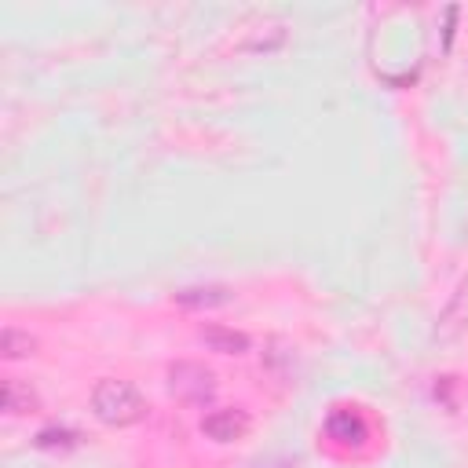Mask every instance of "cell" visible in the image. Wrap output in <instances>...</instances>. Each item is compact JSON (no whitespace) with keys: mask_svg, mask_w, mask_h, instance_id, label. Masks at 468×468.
<instances>
[{"mask_svg":"<svg viewBox=\"0 0 468 468\" xmlns=\"http://www.w3.org/2000/svg\"><path fill=\"white\" fill-rule=\"evenodd\" d=\"M176 303L179 307H190V311L223 307V303H230V289H223V285H186V289L176 292Z\"/></svg>","mask_w":468,"mask_h":468,"instance_id":"cell-6","label":"cell"},{"mask_svg":"<svg viewBox=\"0 0 468 468\" xmlns=\"http://www.w3.org/2000/svg\"><path fill=\"white\" fill-rule=\"evenodd\" d=\"M197 340L216 355H245L249 351V336L238 329H227V325H205L197 333Z\"/></svg>","mask_w":468,"mask_h":468,"instance_id":"cell-5","label":"cell"},{"mask_svg":"<svg viewBox=\"0 0 468 468\" xmlns=\"http://www.w3.org/2000/svg\"><path fill=\"white\" fill-rule=\"evenodd\" d=\"M245 431H249V413L238 406H219V410H208L201 417V435L212 442H234Z\"/></svg>","mask_w":468,"mask_h":468,"instance_id":"cell-3","label":"cell"},{"mask_svg":"<svg viewBox=\"0 0 468 468\" xmlns=\"http://www.w3.org/2000/svg\"><path fill=\"white\" fill-rule=\"evenodd\" d=\"M168 391L186 406H205L216 395V377L201 362H172L168 366Z\"/></svg>","mask_w":468,"mask_h":468,"instance_id":"cell-2","label":"cell"},{"mask_svg":"<svg viewBox=\"0 0 468 468\" xmlns=\"http://www.w3.org/2000/svg\"><path fill=\"white\" fill-rule=\"evenodd\" d=\"M33 347H37V340H33L29 333L15 329V325H7L4 336H0V351H4V358H26V355H33Z\"/></svg>","mask_w":468,"mask_h":468,"instance_id":"cell-8","label":"cell"},{"mask_svg":"<svg viewBox=\"0 0 468 468\" xmlns=\"http://www.w3.org/2000/svg\"><path fill=\"white\" fill-rule=\"evenodd\" d=\"M33 406H37V395H33L22 380H15V377L4 380V410H7L11 417H15V413H29Z\"/></svg>","mask_w":468,"mask_h":468,"instance_id":"cell-7","label":"cell"},{"mask_svg":"<svg viewBox=\"0 0 468 468\" xmlns=\"http://www.w3.org/2000/svg\"><path fill=\"white\" fill-rule=\"evenodd\" d=\"M325 435L340 446H362L369 439V428L355 410H333L325 417Z\"/></svg>","mask_w":468,"mask_h":468,"instance_id":"cell-4","label":"cell"},{"mask_svg":"<svg viewBox=\"0 0 468 468\" xmlns=\"http://www.w3.org/2000/svg\"><path fill=\"white\" fill-rule=\"evenodd\" d=\"M91 413L110 428H128L146 417V399L139 395L135 384L106 377L91 388Z\"/></svg>","mask_w":468,"mask_h":468,"instance_id":"cell-1","label":"cell"}]
</instances>
